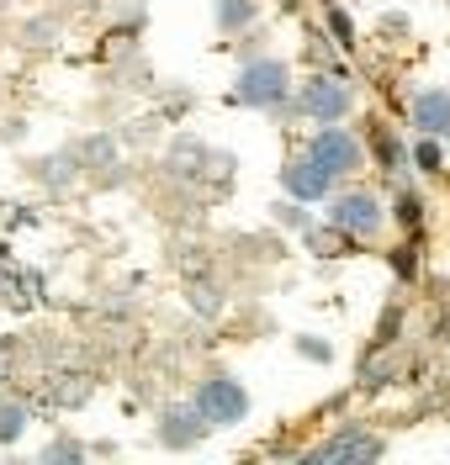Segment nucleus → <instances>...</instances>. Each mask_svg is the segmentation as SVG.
<instances>
[{
    "label": "nucleus",
    "mask_w": 450,
    "mask_h": 465,
    "mask_svg": "<svg viewBox=\"0 0 450 465\" xmlns=\"http://www.w3.org/2000/svg\"><path fill=\"white\" fill-rule=\"evenodd\" d=\"M239 95L244 106H260V112H275L292 101V69L281 58H249L239 69Z\"/></svg>",
    "instance_id": "obj_1"
},
{
    "label": "nucleus",
    "mask_w": 450,
    "mask_h": 465,
    "mask_svg": "<svg viewBox=\"0 0 450 465\" xmlns=\"http://www.w3.org/2000/svg\"><path fill=\"white\" fill-rule=\"evenodd\" d=\"M196 412H202V423H217V429H228V423H244L249 418V391H244L234 376H207L196 386Z\"/></svg>",
    "instance_id": "obj_2"
},
{
    "label": "nucleus",
    "mask_w": 450,
    "mask_h": 465,
    "mask_svg": "<svg viewBox=\"0 0 450 465\" xmlns=\"http://www.w3.org/2000/svg\"><path fill=\"white\" fill-rule=\"evenodd\" d=\"M382 223H387V212H382V202H376L371 191H339V196H329V228L334 232L376 238Z\"/></svg>",
    "instance_id": "obj_3"
},
{
    "label": "nucleus",
    "mask_w": 450,
    "mask_h": 465,
    "mask_svg": "<svg viewBox=\"0 0 450 465\" xmlns=\"http://www.w3.org/2000/svg\"><path fill=\"white\" fill-rule=\"evenodd\" d=\"M307 153H313V159H318V164L334 174V180H339V174L365 170V148H360V138L350 133V127H339V122H324V127L313 133Z\"/></svg>",
    "instance_id": "obj_4"
},
{
    "label": "nucleus",
    "mask_w": 450,
    "mask_h": 465,
    "mask_svg": "<svg viewBox=\"0 0 450 465\" xmlns=\"http://www.w3.org/2000/svg\"><path fill=\"white\" fill-rule=\"evenodd\" d=\"M297 112L313 116V122H345V112H350V80H339V74H313V80H302Z\"/></svg>",
    "instance_id": "obj_5"
},
{
    "label": "nucleus",
    "mask_w": 450,
    "mask_h": 465,
    "mask_svg": "<svg viewBox=\"0 0 450 465\" xmlns=\"http://www.w3.org/2000/svg\"><path fill=\"white\" fill-rule=\"evenodd\" d=\"M281 185H286V196L292 202H329V191H334V174L313 159V153H302V159H292L286 170H281Z\"/></svg>",
    "instance_id": "obj_6"
},
{
    "label": "nucleus",
    "mask_w": 450,
    "mask_h": 465,
    "mask_svg": "<svg viewBox=\"0 0 450 465\" xmlns=\"http://www.w3.org/2000/svg\"><path fill=\"white\" fill-rule=\"evenodd\" d=\"M387 444L376 434H360V429H339L334 439H324L318 450H307V460H376Z\"/></svg>",
    "instance_id": "obj_7"
},
{
    "label": "nucleus",
    "mask_w": 450,
    "mask_h": 465,
    "mask_svg": "<svg viewBox=\"0 0 450 465\" xmlns=\"http://www.w3.org/2000/svg\"><path fill=\"white\" fill-rule=\"evenodd\" d=\"M202 434H207V423H202L196 407H170V412L159 418V439H165L170 450H191Z\"/></svg>",
    "instance_id": "obj_8"
},
{
    "label": "nucleus",
    "mask_w": 450,
    "mask_h": 465,
    "mask_svg": "<svg viewBox=\"0 0 450 465\" xmlns=\"http://www.w3.org/2000/svg\"><path fill=\"white\" fill-rule=\"evenodd\" d=\"M414 127L429 138H445L450 133V90H419L414 95Z\"/></svg>",
    "instance_id": "obj_9"
},
{
    "label": "nucleus",
    "mask_w": 450,
    "mask_h": 465,
    "mask_svg": "<svg viewBox=\"0 0 450 465\" xmlns=\"http://www.w3.org/2000/svg\"><path fill=\"white\" fill-rule=\"evenodd\" d=\"M255 0H217V32H244L255 22Z\"/></svg>",
    "instance_id": "obj_10"
},
{
    "label": "nucleus",
    "mask_w": 450,
    "mask_h": 465,
    "mask_svg": "<svg viewBox=\"0 0 450 465\" xmlns=\"http://www.w3.org/2000/svg\"><path fill=\"white\" fill-rule=\"evenodd\" d=\"M414 164H419L424 174H440V164H445V153H440V138L419 133V143H414Z\"/></svg>",
    "instance_id": "obj_11"
},
{
    "label": "nucleus",
    "mask_w": 450,
    "mask_h": 465,
    "mask_svg": "<svg viewBox=\"0 0 450 465\" xmlns=\"http://www.w3.org/2000/svg\"><path fill=\"white\" fill-rule=\"evenodd\" d=\"M22 429H27V407L5 402V407H0V439L11 444V439H22Z\"/></svg>",
    "instance_id": "obj_12"
},
{
    "label": "nucleus",
    "mask_w": 450,
    "mask_h": 465,
    "mask_svg": "<svg viewBox=\"0 0 450 465\" xmlns=\"http://www.w3.org/2000/svg\"><path fill=\"white\" fill-rule=\"evenodd\" d=\"M376 159H382V170H403V143L392 138L387 127L376 133Z\"/></svg>",
    "instance_id": "obj_13"
},
{
    "label": "nucleus",
    "mask_w": 450,
    "mask_h": 465,
    "mask_svg": "<svg viewBox=\"0 0 450 465\" xmlns=\"http://www.w3.org/2000/svg\"><path fill=\"white\" fill-rule=\"evenodd\" d=\"M275 223H286V228H302V232H313V217L302 212V202H281V206H275Z\"/></svg>",
    "instance_id": "obj_14"
},
{
    "label": "nucleus",
    "mask_w": 450,
    "mask_h": 465,
    "mask_svg": "<svg viewBox=\"0 0 450 465\" xmlns=\"http://www.w3.org/2000/svg\"><path fill=\"white\" fill-rule=\"evenodd\" d=\"M329 32L339 37V48H355V22L345 11H329Z\"/></svg>",
    "instance_id": "obj_15"
},
{
    "label": "nucleus",
    "mask_w": 450,
    "mask_h": 465,
    "mask_svg": "<svg viewBox=\"0 0 450 465\" xmlns=\"http://www.w3.org/2000/svg\"><path fill=\"white\" fill-rule=\"evenodd\" d=\"M297 349L307 354V360H318V365H329V360H334V349L324 344V339H313V333H307V339H297Z\"/></svg>",
    "instance_id": "obj_16"
},
{
    "label": "nucleus",
    "mask_w": 450,
    "mask_h": 465,
    "mask_svg": "<svg viewBox=\"0 0 450 465\" xmlns=\"http://www.w3.org/2000/svg\"><path fill=\"white\" fill-rule=\"evenodd\" d=\"M85 450L75 444V439H59V444H48V460H80Z\"/></svg>",
    "instance_id": "obj_17"
},
{
    "label": "nucleus",
    "mask_w": 450,
    "mask_h": 465,
    "mask_svg": "<svg viewBox=\"0 0 450 465\" xmlns=\"http://www.w3.org/2000/svg\"><path fill=\"white\" fill-rule=\"evenodd\" d=\"M397 212H403V223H408V228H419V196H403V202H397Z\"/></svg>",
    "instance_id": "obj_18"
}]
</instances>
